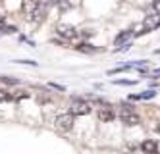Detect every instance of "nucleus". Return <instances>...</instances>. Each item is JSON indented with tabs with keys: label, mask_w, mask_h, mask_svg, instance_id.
<instances>
[{
	"label": "nucleus",
	"mask_w": 160,
	"mask_h": 154,
	"mask_svg": "<svg viewBox=\"0 0 160 154\" xmlns=\"http://www.w3.org/2000/svg\"><path fill=\"white\" fill-rule=\"evenodd\" d=\"M89 112H91V104L87 100H81V98L72 100V104H70V114L72 116H87Z\"/></svg>",
	"instance_id": "nucleus-1"
},
{
	"label": "nucleus",
	"mask_w": 160,
	"mask_h": 154,
	"mask_svg": "<svg viewBox=\"0 0 160 154\" xmlns=\"http://www.w3.org/2000/svg\"><path fill=\"white\" fill-rule=\"evenodd\" d=\"M156 27H160V14L147 16V17H145V21L141 23L139 31H135V35H143V33H147V31H152V29H156Z\"/></svg>",
	"instance_id": "nucleus-2"
},
{
	"label": "nucleus",
	"mask_w": 160,
	"mask_h": 154,
	"mask_svg": "<svg viewBox=\"0 0 160 154\" xmlns=\"http://www.w3.org/2000/svg\"><path fill=\"white\" fill-rule=\"evenodd\" d=\"M118 116H120V120L125 125H137V123H139V116H137L133 112V108H129V106H122L120 112H118Z\"/></svg>",
	"instance_id": "nucleus-3"
},
{
	"label": "nucleus",
	"mask_w": 160,
	"mask_h": 154,
	"mask_svg": "<svg viewBox=\"0 0 160 154\" xmlns=\"http://www.w3.org/2000/svg\"><path fill=\"white\" fill-rule=\"evenodd\" d=\"M54 125H56V129H58L60 133L72 131V127H73V116H72V114H62V116L56 117Z\"/></svg>",
	"instance_id": "nucleus-4"
},
{
	"label": "nucleus",
	"mask_w": 160,
	"mask_h": 154,
	"mask_svg": "<svg viewBox=\"0 0 160 154\" xmlns=\"http://www.w3.org/2000/svg\"><path fill=\"white\" fill-rule=\"evenodd\" d=\"M39 6H41V0H23V12L29 17L39 14Z\"/></svg>",
	"instance_id": "nucleus-5"
},
{
	"label": "nucleus",
	"mask_w": 160,
	"mask_h": 154,
	"mask_svg": "<svg viewBox=\"0 0 160 154\" xmlns=\"http://www.w3.org/2000/svg\"><path fill=\"white\" fill-rule=\"evenodd\" d=\"M114 117H116V112H114L112 106H102V108H98V120L100 122H112Z\"/></svg>",
	"instance_id": "nucleus-6"
},
{
	"label": "nucleus",
	"mask_w": 160,
	"mask_h": 154,
	"mask_svg": "<svg viewBox=\"0 0 160 154\" xmlns=\"http://www.w3.org/2000/svg\"><path fill=\"white\" fill-rule=\"evenodd\" d=\"M58 35H62L64 39H75L77 37V31L72 25H60L58 27Z\"/></svg>",
	"instance_id": "nucleus-7"
},
{
	"label": "nucleus",
	"mask_w": 160,
	"mask_h": 154,
	"mask_svg": "<svg viewBox=\"0 0 160 154\" xmlns=\"http://www.w3.org/2000/svg\"><path fill=\"white\" fill-rule=\"evenodd\" d=\"M141 148H143L145 154H156L158 152V145L154 143V141H145V143L141 145Z\"/></svg>",
	"instance_id": "nucleus-8"
},
{
	"label": "nucleus",
	"mask_w": 160,
	"mask_h": 154,
	"mask_svg": "<svg viewBox=\"0 0 160 154\" xmlns=\"http://www.w3.org/2000/svg\"><path fill=\"white\" fill-rule=\"evenodd\" d=\"M14 100V94H10L8 91H0V102H10Z\"/></svg>",
	"instance_id": "nucleus-9"
},
{
	"label": "nucleus",
	"mask_w": 160,
	"mask_h": 154,
	"mask_svg": "<svg viewBox=\"0 0 160 154\" xmlns=\"http://www.w3.org/2000/svg\"><path fill=\"white\" fill-rule=\"evenodd\" d=\"M23 98H29V92L27 91H18L14 94V100H23Z\"/></svg>",
	"instance_id": "nucleus-10"
},
{
	"label": "nucleus",
	"mask_w": 160,
	"mask_h": 154,
	"mask_svg": "<svg viewBox=\"0 0 160 154\" xmlns=\"http://www.w3.org/2000/svg\"><path fill=\"white\" fill-rule=\"evenodd\" d=\"M129 35H131L129 31H123V33L120 35V37H116V44H120L122 41H125V39H128V37H129Z\"/></svg>",
	"instance_id": "nucleus-11"
},
{
	"label": "nucleus",
	"mask_w": 160,
	"mask_h": 154,
	"mask_svg": "<svg viewBox=\"0 0 160 154\" xmlns=\"http://www.w3.org/2000/svg\"><path fill=\"white\" fill-rule=\"evenodd\" d=\"M77 48H79V50H83V52H93V50H95V48H91V44H79Z\"/></svg>",
	"instance_id": "nucleus-12"
},
{
	"label": "nucleus",
	"mask_w": 160,
	"mask_h": 154,
	"mask_svg": "<svg viewBox=\"0 0 160 154\" xmlns=\"http://www.w3.org/2000/svg\"><path fill=\"white\" fill-rule=\"evenodd\" d=\"M154 12H156V14H160V0H154Z\"/></svg>",
	"instance_id": "nucleus-13"
}]
</instances>
